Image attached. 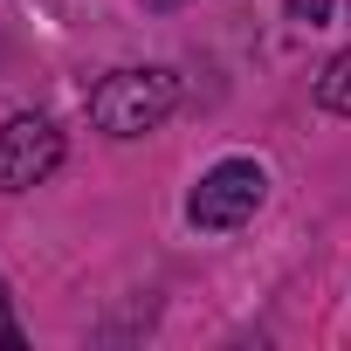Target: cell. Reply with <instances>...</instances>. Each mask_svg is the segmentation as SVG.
<instances>
[{"label": "cell", "mask_w": 351, "mask_h": 351, "mask_svg": "<svg viewBox=\"0 0 351 351\" xmlns=\"http://www.w3.org/2000/svg\"><path fill=\"white\" fill-rule=\"evenodd\" d=\"M172 104H180V76L172 69H110L90 90V124L104 138H145L172 117Z\"/></svg>", "instance_id": "1"}, {"label": "cell", "mask_w": 351, "mask_h": 351, "mask_svg": "<svg viewBox=\"0 0 351 351\" xmlns=\"http://www.w3.org/2000/svg\"><path fill=\"white\" fill-rule=\"evenodd\" d=\"M262 193H269V172H262L255 158H221V165L200 172V186L186 193V221H193L200 234H228V228L255 221Z\"/></svg>", "instance_id": "2"}, {"label": "cell", "mask_w": 351, "mask_h": 351, "mask_svg": "<svg viewBox=\"0 0 351 351\" xmlns=\"http://www.w3.org/2000/svg\"><path fill=\"white\" fill-rule=\"evenodd\" d=\"M62 165V131L42 110H21L0 124V193H28Z\"/></svg>", "instance_id": "3"}, {"label": "cell", "mask_w": 351, "mask_h": 351, "mask_svg": "<svg viewBox=\"0 0 351 351\" xmlns=\"http://www.w3.org/2000/svg\"><path fill=\"white\" fill-rule=\"evenodd\" d=\"M317 104L337 110V117H351V49H337V56L324 62V76H317Z\"/></svg>", "instance_id": "4"}, {"label": "cell", "mask_w": 351, "mask_h": 351, "mask_svg": "<svg viewBox=\"0 0 351 351\" xmlns=\"http://www.w3.org/2000/svg\"><path fill=\"white\" fill-rule=\"evenodd\" d=\"M289 21H303V28H324V21H330V0H289Z\"/></svg>", "instance_id": "5"}, {"label": "cell", "mask_w": 351, "mask_h": 351, "mask_svg": "<svg viewBox=\"0 0 351 351\" xmlns=\"http://www.w3.org/2000/svg\"><path fill=\"white\" fill-rule=\"evenodd\" d=\"M0 351H21V330H14V317H8V289H0Z\"/></svg>", "instance_id": "6"}, {"label": "cell", "mask_w": 351, "mask_h": 351, "mask_svg": "<svg viewBox=\"0 0 351 351\" xmlns=\"http://www.w3.org/2000/svg\"><path fill=\"white\" fill-rule=\"evenodd\" d=\"M152 8H186V0H152Z\"/></svg>", "instance_id": "7"}, {"label": "cell", "mask_w": 351, "mask_h": 351, "mask_svg": "<svg viewBox=\"0 0 351 351\" xmlns=\"http://www.w3.org/2000/svg\"><path fill=\"white\" fill-rule=\"evenodd\" d=\"M344 8H351V0H344Z\"/></svg>", "instance_id": "8"}]
</instances>
